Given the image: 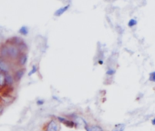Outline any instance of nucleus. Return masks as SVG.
<instances>
[{"label": "nucleus", "mask_w": 155, "mask_h": 131, "mask_svg": "<svg viewBox=\"0 0 155 131\" xmlns=\"http://www.w3.org/2000/svg\"><path fill=\"white\" fill-rule=\"evenodd\" d=\"M40 131H42V130H40Z\"/></svg>", "instance_id": "23"}, {"label": "nucleus", "mask_w": 155, "mask_h": 131, "mask_svg": "<svg viewBox=\"0 0 155 131\" xmlns=\"http://www.w3.org/2000/svg\"><path fill=\"white\" fill-rule=\"evenodd\" d=\"M42 131H60L61 125L52 117H49L48 121H46L42 126Z\"/></svg>", "instance_id": "5"}, {"label": "nucleus", "mask_w": 155, "mask_h": 131, "mask_svg": "<svg viewBox=\"0 0 155 131\" xmlns=\"http://www.w3.org/2000/svg\"><path fill=\"white\" fill-rule=\"evenodd\" d=\"M45 103H46V101H45V99H43V98H38L37 101H36V104H37V106H38V107L44 106Z\"/></svg>", "instance_id": "18"}, {"label": "nucleus", "mask_w": 155, "mask_h": 131, "mask_svg": "<svg viewBox=\"0 0 155 131\" xmlns=\"http://www.w3.org/2000/svg\"><path fill=\"white\" fill-rule=\"evenodd\" d=\"M38 71H39V66H38V64H33L31 69H30V70H29V72L28 73V77H32L35 74L38 73Z\"/></svg>", "instance_id": "14"}, {"label": "nucleus", "mask_w": 155, "mask_h": 131, "mask_svg": "<svg viewBox=\"0 0 155 131\" xmlns=\"http://www.w3.org/2000/svg\"><path fill=\"white\" fill-rule=\"evenodd\" d=\"M97 64L98 65H103L105 60V51L103 50V46L101 45V43H98V48H97V55L96 57Z\"/></svg>", "instance_id": "9"}, {"label": "nucleus", "mask_w": 155, "mask_h": 131, "mask_svg": "<svg viewBox=\"0 0 155 131\" xmlns=\"http://www.w3.org/2000/svg\"><path fill=\"white\" fill-rule=\"evenodd\" d=\"M28 53H21L18 59L16 60L15 64H16V67L18 68H26V66L28 65Z\"/></svg>", "instance_id": "8"}, {"label": "nucleus", "mask_w": 155, "mask_h": 131, "mask_svg": "<svg viewBox=\"0 0 155 131\" xmlns=\"http://www.w3.org/2000/svg\"><path fill=\"white\" fill-rule=\"evenodd\" d=\"M16 98L17 97L14 91H10L8 89L0 91V102L5 106V107H8L12 105L15 102Z\"/></svg>", "instance_id": "2"}, {"label": "nucleus", "mask_w": 155, "mask_h": 131, "mask_svg": "<svg viewBox=\"0 0 155 131\" xmlns=\"http://www.w3.org/2000/svg\"><path fill=\"white\" fill-rule=\"evenodd\" d=\"M65 116L67 117H68L69 119H71L75 125L77 126V129H79V128H83L86 126V125L89 123L88 120L80 113H78V112H69V113H67L65 114Z\"/></svg>", "instance_id": "1"}, {"label": "nucleus", "mask_w": 155, "mask_h": 131, "mask_svg": "<svg viewBox=\"0 0 155 131\" xmlns=\"http://www.w3.org/2000/svg\"><path fill=\"white\" fill-rule=\"evenodd\" d=\"M136 25H137V20L134 19V18L130 19L129 22H128V27H134Z\"/></svg>", "instance_id": "17"}, {"label": "nucleus", "mask_w": 155, "mask_h": 131, "mask_svg": "<svg viewBox=\"0 0 155 131\" xmlns=\"http://www.w3.org/2000/svg\"><path fill=\"white\" fill-rule=\"evenodd\" d=\"M50 117H54L60 125H63V126H67L68 128L77 129V126L75 125V123L71 119L67 117L65 115H51Z\"/></svg>", "instance_id": "6"}, {"label": "nucleus", "mask_w": 155, "mask_h": 131, "mask_svg": "<svg viewBox=\"0 0 155 131\" xmlns=\"http://www.w3.org/2000/svg\"><path fill=\"white\" fill-rule=\"evenodd\" d=\"M5 109H6V107H5V106L0 102V117H1L3 114H4V112H5Z\"/></svg>", "instance_id": "20"}, {"label": "nucleus", "mask_w": 155, "mask_h": 131, "mask_svg": "<svg viewBox=\"0 0 155 131\" xmlns=\"http://www.w3.org/2000/svg\"><path fill=\"white\" fill-rule=\"evenodd\" d=\"M29 34V27L28 26H22L18 29V35L20 37H27Z\"/></svg>", "instance_id": "13"}, {"label": "nucleus", "mask_w": 155, "mask_h": 131, "mask_svg": "<svg viewBox=\"0 0 155 131\" xmlns=\"http://www.w3.org/2000/svg\"><path fill=\"white\" fill-rule=\"evenodd\" d=\"M26 68H16L14 70H13V72H12V74H13V77H14V78H15V81H16V83H17V85L18 84V83H20V81L23 79V78L25 77V75H26Z\"/></svg>", "instance_id": "7"}, {"label": "nucleus", "mask_w": 155, "mask_h": 131, "mask_svg": "<svg viewBox=\"0 0 155 131\" xmlns=\"http://www.w3.org/2000/svg\"><path fill=\"white\" fill-rule=\"evenodd\" d=\"M5 43L7 45V59L15 63L16 60L18 59V56L21 54V52L18 48V46H16L15 45L10 44L7 41H5Z\"/></svg>", "instance_id": "3"}, {"label": "nucleus", "mask_w": 155, "mask_h": 131, "mask_svg": "<svg viewBox=\"0 0 155 131\" xmlns=\"http://www.w3.org/2000/svg\"><path fill=\"white\" fill-rule=\"evenodd\" d=\"M16 64L7 58L0 56V72L10 73L16 69Z\"/></svg>", "instance_id": "4"}, {"label": "nucleus", "mask_w": 155, "mask_h": 131, "mask_svg": "<svg viewBox=\"0 0 155 131\" xmlns=\"http://www.w3.org/2000/svg\"><path fill=\"white\" fill-rule=\"evenodd\" d=\"M69 8H70V4H69V3H68V4H66L65 6H63V7L58 8V9L54 12V17H56V18L61 17V16L64 15Z\"/></svg>", "instance_id": "11"}, {"label": "nucleus", "mask_w": 155, "mask_h": 131, "mask_svg": "<svg viewBox=\"0 0 155 131\" xmlns=\"http://www.w3.org/2000/svg\"><path fill=\"white\" fill-rule=\"evenodd\" d=\"M7 88V73L0 72V91Z\"/></svg>", "instance_id": "12"}, {"label": "nucleus", "mask_w": 155, "mask_h": 131, "mask_svg": "<svg viewBox=\"0 0 155 131\" xmlns=\"http://www.w3.org/2000/svg\"><path fill=\"white\" fill-rule=\"evenodd\" d=\"M116 73V69L115 68H107L106 69V78H112L114 77Z\"/></svg>", "instance_id": "15"}, {"label": "nucleus", "mask_w": 155, "mask_h": 131, "mask_svg": "<svg viewBox=\"0 0 155 131\" xmlns=\"http://www.w3.org/2000/svg\"><path fill=\"white\" fill-rule=\"evenodd\" d=\"M51 99H52L53 101H55V102H61V99H60L58 96H56V95H53V96L51 97Z\"/></svg>", "instance_id": "21"}, {"label": "nucleus", "mask_w": 155, "mask_h": 131, "mask_svg": "<svg viewBox=\"0 0 155 131\" xmlns=\"http://www.w3.org/2000/svg\"><path fill=\"white\" fill-rule=\"evenodd\" d=\"M149 79H150V81L155 83V71L150 73V78H149Z\"/></svg>", "instance_id": "19"}, {"label": "nucleus", "mask_w": 155, "mask_h": 131, "mask_svg": "<svg viewBox=\"0 0 155 131\" xmlns=\"http://www.w3.org/2000/svg\"><path fill=\"white\" fill-rule=\"evenodd\" d=\"M125 128V125L124 124H118L114 126V128L111 131H123Z\"/></svg>", "instance_id": "16"}, {"label": "nucleus", "mask_w": 155, "mask_h": 131, "mask_svg": "<svg viewBox=\"0 0 155 131\" xmlns=\"http://www.w3.org/2000/svg\"><path fill=\"white\" fill-rule=\"evenodd\" d=\"M151 124H152L153 126H155V117H154V118L151 120Z\"/></svg>", "instance_id": "22"}, {"label": "nucleus", "mask_w": 155, "mask_h": 131, "mask_svg": "<svg viewBox=\"0 0 155 131\" xmlns=\"http://www.w3.org/2000/svg\"><path fill=\"white\" fill-rule=\"evenodd\" d=\"M85 131H106L105 128L98 123H88L84 127Z\"/></svg>", "instance_id": "10"}]
</instances>
